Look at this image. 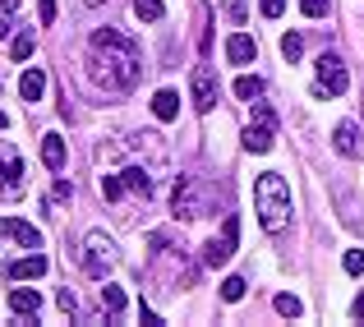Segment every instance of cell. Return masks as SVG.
<instances>
[{"label":"cell","instance_id":"obj_22","mask_svg":"<svg viewBox=\"0 0 364 327\" xmlns=\"http://www.w3.org/2000/svg\"><path fill=\"white\" fill-rule=\"evenodd\" d=\"M120 194H124V180L116 176V171H107V176H102V198H111V203H116Z\"/></svg>","mask_w":364,"mask_h":327},{"label":"cell","instance_id":"obj_26","mask_svg":"<svg viewBox=\"0 0 364 327\" xmlns=\"http://www.w3.org/2000/svg\"><path fill=\"white\" fill-rule=\"evenodd\" d=\"M341 267H346L350 277H360V272H364V249H346V258H341Z\"/></svg>","mask_w":364,"mask_h":327},{"label":"cell","instance_id":"obj_36","mask_svg":"<svg viewBox=\"0 0 364 327\" xmlns=\"http://www.w3.org/2000/svg\"><path fill=\"white\" fill-rule=\"evenodd\" d=\"M83 5H102V0H83Z\"/></svg>","mask_w":364,"mask_h":327},{"label":"cell","instance_id":"obj_19","mask_svg":"<svg viewBox=\"0 0 364 327\" xmlns=\"http://www.w3.org/2000/svg\"><path fill=\"white\" fill-rule=\"evenodd\" d=\"M102 309H107L111 318L124 313V291H120V286H102Z\"/></svg>","mask_w":364,"mask_h":327},{"label":"cell","instance_id":"obj_14","mask_svg":"<svg viewBox=\"0 0 364 327\" xmlns=\"http://www.w3.org/2000/svg\"><path fill=\"white\" fill-rule=\"evenodd\" d=\"M42 166L46 171H65V139L60 134H46L42 139Z\"/></svg>","mask_w":364,"mask_h":327},{"label":"cell","instance_id":"obj_18","mask_svg":"<svg viewBox=\"0 0 364 327\" xmlns=\"http://www.w3.org/2000/svg\"><path fill=\"white\" fill-rule=\"evenodd\" d=\"M235 97H240V102H258V97H263V79H258V74H240V79H235Z\"/></svg>","mask_w":364,"mask_h":327},{"label":"cell","instance_id":"obj_21","mask_svg":"<svg viewBox=\"0 0 364 327\" xmlns=\"http://www.w3.org/2000/svg\"><path fill=\"white\" fill-rule=\"evenodd\" d=\"M134 14H139L143 23H157L161 18V0H134Z\"/></svg>","mask_w":364,"mask_h":327},{"label":"cell","instance_id":"obj_13","mask_svg":"<svg viewBox=\"0 0 364 327\" xmlns=\"http://www.w3.org/2000/svg\"><path fill=\"white\" fill-rule=\"evenodd\" d=\"M254 55H258V42L249 33H235L231 42H226V60H231V65H249Z\"/></svg>","mask_w":364,"mask_h":327},{"label":"cell","instance_id":"obj_2","mask_svg":"<svg viewBox=\"0 0 364 327\" xmlns=\"http://www.w3.org/2000/svg\"><path fill=\"white\" fill-rule=\"evenodd\" d=\"M254 208H258V221H263L267 235H282L286 221H291V189L277 171H263L254 180Z\"/></svg>","mask_w":364,"mask_h":327},{"label":"cell","instance_id":"obj_8","mask_svg":"<svg viewBox=\"0 0 364 327\" xmlns=\"http://www.w3.org/2000/svg\"><path fill=\"white\" fill-rule=\"evenodd\" d=\"M235 240H240V221H235V217H226V226H222V240H213V245L203 249V263H208V267H222V263H231V254H235Z\"/></svg>","mask_w":364,"mask_h":327},{"label":"cell","instance_id":"obj_33","mask_svg":"<svg viewBox=\"0 0 364 327\" xmlns=\"http://www.w3.org/2000/svg\"><path fill=\"white\" fill-rule=\"evenodd\" d=\"M9 33H14V23H9V18L0 14V37H9Z\"/></svg>","mask_w":364,"mask_h":327},{"label":"cell","instance_id":"obj_5","mask_svg":"<svg viewBox=\"0 0 364 327\" xmlns=\"http://www.w3.org/2000/svg\"><path fill=\"white\" fill-rule=\"evenodd\" d=\"M350 88V74L346 65H341V55H318V97H341V92Z\"/></svg>","mask_w":364,"mask_h":327},{"label":"cell","instance_id":"obj_3","mask_svg":"<svg viewBox=\"0 0 364 327\" xmlns=\"http://www.w3.org/2000/svg\"><path fill=\"white\" fill-rule=\"evenodd\" d=\"M111 267H116V240L102 235V230H88V240H83V272L102 282Z\"/></svg>","mask_w":364,"mask_h":327},{"label":"cell","instance_id":"obj_30","mask_svg":"<svg viewBox=\"0 0 364 327\" xmlns=\"http://www.w3.org/2000/svg\"><path fill=\"white\" fill-rule=\"evenodd\" d=\"M258 5H263V14H267V18H282L286 0H258Z\"/></svg>","mask_w":364,"mask_h":327},{"label":"cell","instance_id":"obj_7","mask_svg":"<svg viewBox=\"0 0 364 327\" xmlns=\"http://www.w3.org/2000/svg\"><path fill=\"white\" fill-rule=\"evenodd\" d=\"M18 189H23V157L9 143H0V194L14 198Z\"/></svg>","mask_w":364,"mask_h":327},{"label":"cell","instance_id":"obj_17","mask_svg":"<svg viewBox=\"0 0 364 327\" xmlns=\"http://www.w3.org/2000/svg\"><path fill=\"white\" fill-rule=\"evenodd\" d=\"M152 115H157V120H176V115H180V92L161 88L157 97H152Z\"/></svg>","mask_w":364,"mask_h":327},{"label":"cell","instance_id":"obj_9","mask_svg":"<svg viewBox=\"0 0 364 327\" xmlns=\"http://www.w3.org/2000/svg\"><path fill=\"white\" fill-rule=\"evenodd\" d=\"M171 208H176V217H203V203H198L194 194V180L189 176H176V194H171Z\"/></svg>","mask_w":364,"mask_h":327},{"label":"cell","instance_id":"obj_25","mask_svg":"<svg viewBox=\"0 0 364 327\" xmlns=\"http://www.w3.org/2000/svg\"><path fill=\"white\" fill-rule=\"evenodd\" d=\"M33 46H37L33 33H18V37H14V60H28V55H33Z\"/></svg>","mask_w":364,"mask_h":327},{"label":"cell","instance_id":"obj_12","mask_svg":"<svg viewBox=\"0 0 364 327\" xmlns=\"http://www.w3.org/2000/svg\"><path fill=\"white\" fill-rule=\"evenodd\" d=\"M332 148H337L341 157H360V129L350 120H341L337 129H332Z\"/></svg>","mask_w":364,"mask_h":327},{"label":"cell","instance_id":"obj_31","mask_svg":"<svg viewBox=\"0 0 364 327\" xmlns=\"http://www.w3.org/2000/svg\"><path fill=\"white\" fill-rule=\"evenodd\" d=\"M55 198H74V185H70V180H55Z\"/></svg>","mask_w":364,"mask_h":327},{"label":"cell","instance_id":"obj_1","mask_svg":"<svg viewBox=\"0 0 364 327\" xmlns=\"http://www.w3.org/2000/svg\"><path fill=\"white\" fill-rule=\"evenodd\" d=\"M88 74H92V83H102L111 92H129L143 74L139 42L129 33H120V28H97L88 42Z\"/></svg>","mask_w":364,"mask_h":327},{"label":"cell","instance_id":"obj_32","mask_svg":"<svg viewBox=\"0 0 364 327\" xmlns=\"http://www.w3.org/2000/svg\"><path fill=\"white\" fill-rule=\"evenodd\" d=\"M18 9V0H0V14H14Z\"/></svg>","mask_w":364,"mask_h":327},{"label":"cell","instance_id":"obj_11","mask_svg":"<svg viewBox=\"0 0 364 327\" xmlns=\"http://www.w3.org/2000/svg\"><path fill=\"white\" fill-rule=\"evenodd\" d=\"M46 267H51V263H46V254H37V249H33L28 258L9 263V267H5V277H14V282H28V277H33V282H37V277H46Z\"/></svg>","mask_w":364,"mask_h":327},{"label":"cell","instance_id":"obj_4","mask_svg":"<svg viewBox=\"0 0 364 327\" xmlns=\"http://www.w3.org/2000/svg\"><path fill=\"white\" fill-rule=\"evenodd\" d=\"M272 143H277V111L272 107H258L254 120H249V129H245V148L249 152H267Z\"/></svg>","mask_w":364,"mask_h":327},{"label":"cell","instance_id":"obj_16","mask_svg":"<svg viewBox=\"0 0 364 327\" xmlns=\"http://www.w3.org/2000/svg\"><path fill=\"white\" fill-rule=\"evenodd\" d=\"M18 92H23V102H42L46 74H42V70H23V79H18Z\"/></svg>","mask_w":364,"mask_h":327},{"label":"cell","instance_id":"obj_15","mask_svg":"<svg viewBox=\"0 0 364 327\" xmlns=\"http://www.w3.org/2000/svg\"><path fill=\"white\" fill-rule=\"evenodd\" d=\"M9 309L23 313V318H37V309H42V295H37V291H23V286H18V291H9Z\"/></svg>","mask_w":364,"mask_h":327},{"label":"cell","instance_id":"obj_28","mask_svg":"<svg viewBox=\"0 0 364 327\" xmlns=\"http://www.w3.org/2000/svg\"><path fill=\"white\" fill-rule=\"evenodd\" d=\"M300 9L309 18H323V14H328V0H300Z\"/></svg>","mask_w":364,"mask_h":327},{"label":"cell","instance_id":"obj_35","mask_svg":"<svg viewBox=\"0 0 364 327\" xmlns=\"http://www.w3.org/2000/svg\"><path fill=\"white\" fill-rule=\"evenodd\" d=\"M5 124H9V120H5V111H0V129H5Z\"/></svg>","mask_w":364,"mask_h":327},{"label":"cell","instance_id":"obj_23","mask_svg":"<svg viewBox=\"0 0 364 327\" xmlns=\"http://www.w3.org/2000/svg\"><path fill=\"white\" fill-rule=\"evenodd\" d=\"M222 300H226V304L245 300V277H226V282H222Z\"/></svg>","mask_w":364,"mask_h":327},{"label":"cell","instance_id":"obj_27","mask_svg":"<svg viewBox=\"0 0 364 327\" xmlns=\"http://www.w3.org/2000/svg\"><path fill=\"white\" fill-rule=\"evenodd\" d=\"M55 304H60V309H65V313H79V295H74V291H70V286H65V291H60V295H55Z\"/></svg>","mask_w":364,"mask_h":327},{"label":"cell","instance_id":"obj_34","mask_svg":"<svg viewBox=\"0 0 364 327\" xmlns=\"http://www.w3.org/2000/svg\"><path fill=\"white\" fill-rule=\"evenodd\" d=\"M355 318H364V295H360V300H355Z\"/></svg>","mask_w":364,"mask_h":327},{"label":"cell","instance_id":"obj_10","mask_svg":"<svg viewBox=\"0 0 364 327\" xmlns=\"http://www.w3.org/2000/svg\"><path fill=\"white\" fill-rule=\"evenodd\" d=\"M0 235L14 240V245H23V249H42V230L28 226V221H18V217H0Z\"/></svg>","mask_w":364,"mask_h":327},{"label":"cell","instance_id":"obj_24","mask_svg":"<svg viewBox=\"0 0 364 327\" xmlns=\"http://www.w3.org/2000/svg\"><path fill=\"white\" fill-rule=\"evenodd\" d=\"M277 313H282V318H300L304 304L295 300V295H277Z\"/></svg>","mask_w":364,"mask_h":327},{"label":"cell","instance_id":"obj_20","mask_svg":"<svg viewBox=\"0 0 364 327\" xmlns=\"http://www.w3.org/2000/svg\"><path fill=\"white\" fill-rule=\"evenodd\" d=\"M282 55L295 65V60L304 55V37H300V33H286V37H282Z\"/></svg>","mask_w":364,"mask_h":327},{"label":"cell","instance_id":"obj_29","mask_svg":"<svg viewBox=\"0 0 364 327\" xmlns=\"http://www.w3.org/2000/svg\"><path fill=\"white\" fill-rule=\"evenodd\" d=\"M37 18H42V23H55V0H37Z\"/></svg>","mask_w":364,"mask_h":327},{"label":"cell","instance_id":"obj_6","mask_svg":"<svg viewBox=\"0 0 364 327\" xmlns=\"http://www.w3.org/2000/svg\"><path fill=\"white\" fill-rule=\"evenodd\" d=\"M189 97H194V111H213L217 107V74L208 70V65H194V74H189Z\"/></svg>","mask_w":364,"mask_h":327}]
</instances>
